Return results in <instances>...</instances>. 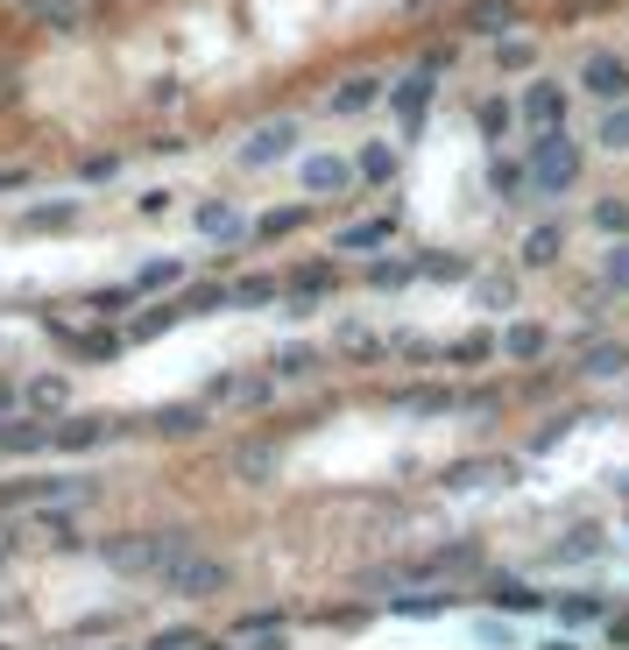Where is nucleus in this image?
Here are the masks:
<instances>
[{"label": "nucleus", "mask_w": 629, "mask_h": 650, "mask_svg": "<svg viewBox=\"0 0 629 650\" xmlns=\"http://www.w3.org/2000/svg\"><path fill=\"white\" fill-rule=\"evenodd\" d=\"M383 100V79H347L339 92H326V113H368Z\"/></svg>", "instance_id": "obj_17"}, {"label": "nucleus", "mask_w": 629, "mask_h": 650, "mask_svg": "<svg viewBox=\"0 0 629 650\" xmlns=\"http://www.w3.org/2000/svg\"><path fill=\"white\" fill-rule=\"evenodd\" d=\"M509 460H460V467H446V488H481V481H509Z\"/></svg>", "instance_id": "obj_19"}, {"label": "nucleus", "mask_w": 629, "mask_h": 650, "mask_svg": "<svg viewBox=\"0 0 629 650\" xmlns=\"http://www.w3.org/2000/svg\"><path fill=\"white\" fill-rule=\"evenodd\" d=\"M304 220H312L304 205H283V213H262V220H255V234H262V241H283V234H297Z\"/></svg>", "instance_id": "obj_32"}, {"label": "nucleus", "mask_w": 629, "mask_h": 650, "mask_svg": "<svg viewBox=\"0 0 629 650\" xmlns=\"http://www.w3.org/2000/svg\"><path fill=\"white\" fill-rule=\"evenodd\" d=\"M135 291H142V283H121V291H100V297H92V312H100V318L128 312V297H135Z\"/></svg>", "instance_id": "obj_43"}, {"label": "nucleus", "mask_w": 629, "mask_h": 650, "mask_svg": "<svg viewBox=\"0 0 629 650\" xmlns=\"http://www.w3.org/2000/svg\"><path fill=\"white\" fill-rule=\"evenodd\" d=\"M71 347H79L85 360H113V347H121V339H113V333H85V339H71Z\"/></svg>", "instance_id": "obj_44"}, {"label": "nucleus", "mask_w": 629, "mask_h": 650, "mask_svg": "<svg viewBox=\"0 0 629 650\" xmlns=\"http://www.w3.org/2000/svg\"><path fill=\"white\" fill-rule=\"evenodd\" d=\"M601 551H608V530L580 524V530H566V538L551 545V566H587V559H601Z\"/></svg>", "instance_id": "obj_8"}, {"label": "nucleus", "mask_w": 629, "mask_h": 650, "mask_svg": "<svg viewBox=\"0 0 629 650\" xmlns=\"http://www.w3.org/2000/svg\"><path fill=\"white\" fill-rule=\"evenodd\" d=\"M184 643H199V629H163V637L149 643V650H184Z\"/></svg>", "instance_id": "obj_50"}, {"label": "nucleus", "mask_w": 629, "mask_h": 650, "mask_svg": "<svg viewBox=\"0 0 629 650\" xmlns=\"http://www.w3.org/2000/svg\"><path fill=\"white\" fill-rule=\"evenodd\" d=\"M29 226H71V205H35Z\"/></svg>", "instance_id": "obj_47"}, {"label": "nucleus", "mask_w": 629, "mask_h": 650, "mask_svg": "<svg viewBox=\"0 0 629 650\" xmlns=\"http://www.w3.org/2000/svg\"><path fill=\"white\" fill-rule=\"evenodd\" d=\"M297 177H304V191H312V199H347L361 170H354V163H339V156H304Z\"/></svg>", "instance_id": "obj_4"}, {"label": "nucleus", "mask_w": 629, "mask_h": 650, "mask_svg": "<svg viewBox=\"0 0 629 650\" xmlns=\"http://www.w3.org/2000/svg\"><path fill=\"white\" fill-rule=\"evenodd\" d=\"M106 431H113L106 417H64V425H57V446H64V453H85V446H100Z\"/></svg>", "instance_id": "obj_20"}, {"label": "nucleus", "mask_w": 629, "mask_h": 650, "mask_svg": "<svg viewBox=\"0 0 629 650\" xmlns=\"http://www.w3.org/2000/svg\"><path fill=\"white\" fill-rule=\"evenodd\" d=\"M524 121H530V128H566V92L551 85V79L524 85Z\"/></svg>", "instance_id": "obj_9"}, {"label": "nucleus", "mask_w": 629, "mask_h": 650, "mask_svg": "<svg viewBox=\"0 0 629 650\" xmlns=\"http://www.w3.org/2000/svg\"><path fill=\"white\" fill-rule=\"evenodd\" d=\"M608 637H616V650H629V616H608Z\"/></svg>", "instance_id": "obj_52"}, {"label": "nucleus", "mask_w": 629, "mask_h": 650, "mask_svg": "<svg viewBox=\"0 0 629 650\" xmlns=\"http://www.w3.org/2000/svg\"><path fill=\"white\" fill-rule=\"evenodd\" d=\"M559 255H566V226L559 220H545V226H530V234H524V270H551Z\"/></svg>", "instance_id": "obj_12"}, {"label": "nucleus", "mask_w": 629, "mask_h": 650, "mask_svg": "<svg viewBox=\"0 0 629 650\" xmlns=\"http://www.w3.org/2000/svg\"><path fill=\"white\" fill-rule=\"evenodd\" d=\"M417 276H432V283H467L474 262H467V255H425V262H417Z\"/></svg>", "instance_id": "obj_28"}, {"label": "nucleus", "mask_w": 629, "mask_h": 650, "mask_svg": "<svg viewBox=\"0 0 629 650\" xmlns=\"http://www.w3.org/2000/svg\"><path fill=\"white\" fill-rule=\"evenodd\" d=\"M184 318H205V312H234V283H192V291L177 297Z\"/></svg>", "instance_id": "obj_16"}, {"label": "nucleus", "mask_w": 629, "mask_h": 650, "mask_svg": "<svg viewBox=\"0 0 629 650\" xmlns=\"http://www.w3.org/2000/svg\"><path fill=\"white\" fill-rule=\"evenodd\" d=\"M580 170H587L580 142L566 135V128H538V142H530V184L559 199V191H574V184H580Z\"/></svg>", "instance_id": "obj_2"}, {"label": "nucleus", "mask_w": 629, "mask_h": 650, "mask_svg": "<svg viewBox=\"0 0 629 650\" xmlns=\"http://www.w3.org/2000/svg\"><path fill=\"white\" fill-rule=\"evenodd\" d=\"M312 368H318V347H283V354H276V375H291V382L312 375Z\"/></svg>", "instance_id": "obj_39"}, {"label": "nucleus", "mask_w": 629, "mask_h": 650, "mask_svg": "<svg viewBox=\"0 0 629 650\" xmlns=\"http://www.w3.org/2000/svg\"><path fill=\"white\" fill-rule=\"evenodd\" d=\"M0 446H8V453H35V446H57V425H8V431H0Z\"/></svg>", "instance_id": "obj_29"}, {"label": "nucleus", "mask_w": 629, "mask_h": 650, "mask_svg": "<svg viewBox=\"0 0 629 650\" xmlns=\"http://www.w3.org/2000/svg\"><path fill=\"white\" fill-rule=\"evenodd\" d=\"M29 14H35V22H50V29H71L85 14V0H29Z\"/></svg>", "instance_id": "obj_31"}, {"label": "nucleus", "mask_w": 629, "mask_h": 650, "mask_svg": "<svg viewBox=\"0 0 629 650\" xmlns=\"http://www.w3.org/2000/svg\"><path fill=\"white\" fill-rule=\"evenodd\" d=\"M29 184V170H0V191H22Z\"/></svg>", "instance_id": "obj_53"}, {"label": "nucleus", "mask_w": 629, "mask_h": 650, "mask_svg": "<svg viewBox=\"0 0 629 650\" xmlns=\"http://www.w3.org/2000/svg\"><path fill=\"white\" fill-rule=\"evenodd\" d=\"M453 595H389V616H446Z\"/></svg>", "instance_id": "obj_33"}, {"label": "nucleus", "mask_w": 629, "mask_h": 650, "mask_svg": "<svg viewBox=\"0 0 629 650\" xmlns=\"http://www.w3.org/2000/svg\"><path fill=\"white\" fill-rule=\"evenodd\" d=\"M559 622L580 629V622H608V595H559Z\"/></svg>", "instance_id": "obj_21"}, {"label": "nucleus", "mask_w": 629, "mask_h": 650, "mask_svg": "<svg viewBox=\"0 0 629 650\" xmlns=\"http://www.w3.org/2000/svg\"><path fill=\"white\" fill-rule=\"evenodd\" d=\"M29 404H35V410H64V382H57V375L29 382Z\"/></svg>", "instance_id": "obj_41"}, {"label": "nucleus", "mask_w": 629, "mask_h": 650, "mask_svg": "<svg viewBox=\"0 0 629 650\" xmlns=\"http://www.w3.org/2000/svg\"><path fill=\"white\" fill-rule=\"evenodd\" d=\"M417 276V262H368V283L375 291H396V283H410Z\"/></svg>", "instance_id": "obj_37"}, {"label": "nucleus", "mask_w": 629, "mask_h": 650, "mask_svg": "<svg viewBox=\"0 0 629 650\" xmlns=\"http://www.w3.org/2000/svg\"><path fill=\"white\" fill-rule=\"evenodd\" d=\"M234 629H241V637H262V629H283V622H276V616H270V608H255V616H241V622H234Z\"/></svg>", "instance_id": "obj_48"}, {"label": "nucleus", "mask_w": 629, "mask_h": 650, "mask_svg": "<svg viewBox=\"0 0 629 650\" xmlns=\"http://www.w3.org/2000/svg\"><path fill=\"white\" fill-rule=\"evenodd\" d=\"M595 142H601V149H616V156H622V149H629V100L601 113V128H595Z\"/></svg>", "instance_id": "obj_30"}, {"label": "nucleus", "mask_w": 629, "mask_h": 650, "mask_svg": "<svg viewBox=\"0 0 629 650\" xmlns=\"http://www.w3.org/2000/svg\"><path fill=\"white\" fill-rule=\"evenodd\" d=\"M389 234H396V213H383V220H354L333 247H339V255H361V247H389Z\"/></svg>", "instance_id": "obj_15"}, {"label": "nucleus", "mask_w": 629, "mask_h": 650, "mask_svg": "<svg viewBox=\"0 0 629 650\" xmlns=\"http://www.w3.org/2000/svg\"><path fill=\"white\" fill-rule=\"evenodd\" d=\"M199 234H205V241H226V247H234V241L247 234V220H241L226 199H205V205H199Z\"/></svg>", "instance_id": "obj_13"}, {"label": "nucleus", "mask_w": 629, "mask_h": 650, "mask_svg": "<svg viewBox=\"0 0 629 650\" xmlns=\"http://www.w3.org/2000/svg\"><path fill=\"white\" fill-rule=\"evenodd\" d=\"M545 650H580V643H566V637H551V643H545Z\"/></svg>", "instance_id": "obj_55"}, {"label": "nucleus", "mask_w": 629, "mask_h": 650, "mask_svg": "<svg viewBox=\"0 0 629 650\" xmlns=\"http://www.w3.org/2000/svg\"><path fill=\"white\" fill-rule=\"evenodd\" d=\"M580 92H595V100L622 106V100H629V57H616V50H595V57L580 64Z\"/></svg>", "instance_id": "obj_3"}, {"label": "nucleus", "mask_w": 629, "mask_h": 650, "mask_svg": "<svg viewBox=\"0 0 629 650\" xmlns=\"http://www.w3.org/2000/svg\"><path fill=\"white\" fill-rule=\"evenodd\" d=\"M559 438H566V417H551V425H545L538 438H530V453H551V446H559Z\"/></svg>", "instance_id": "obj_49"}, {"label": "nucleus", "mask_w": 629, "mask_h": 650, "mask_svg": "<svg viewBox=\"0 0 629 650\" xmlns=\"http://www.w3.org/2000/svg\"><path fill=\"white\" fill-rule=\"evenodd\" d=\"M177 318H184L177 304H163V312H149V318H135V325H128V339H156V333H170Z\"/></svg>", "instance_id": "obj_38"}, {"label": "nucleus", "mask_w": 629, "mask_h": 650, "mask_svg": "<svg viewBox=\"0 0 629 650\" xmlns=\"http://www.w3.org/2000/svg\"><path fill=\"white\" fill-rule=\"evenodd\" d=\"M247 650H291V637H283V629H262V637L247 643Z\"/></svg>", "instance_id": "obj_51"}, {"label": "nucleus", "mask_w": 629, "mask_h": 650, "mask_svg": "<svg viewBox=\"0 0 629 650\" xmlns=\"http://www.w3.org/2000/svg\"><path fill=\"white\" fill-rule=\"evenodd\" d=\"M488 354H503V339H495V333H467V339H453V347H446L453 368H467V360H488Z\"/></svg>", "instance_id": "obj_26"}, {"label": "nucleus", "mask_w": 629, "mask_h": 650, "mask_svg": "<svg viewBox=\"0 0 629 650\" xmlns=\"http://www.w3.org/2000/svg\"><path fill=\"white\" fill-rule=\"evenodd\" d=\"M262 304H276V276H241L234 283V312H262Z\"/></svg>", "instance_id": "obj_27"}, {"label": "nucleus", "mask_w": 629, "mask_h": 650, "mask_svg": "<svg viewBox=\"0 0 629 650\" xmlns=\"http://www.w3.org/2000/svg\"><path fill=\"white\" fill-rule=\"evenodd\" d=\"M396 410H410V417H446V410H453V389H404V396H396Z\"/></svg>", "instance_id": "obj_25"}, {"label": "nucleus", "mask_w": 629, "mask_h": 650, "mask_svg": "<svg viewBox=\"0 0 629 650\" xmlns=\"http://www.w3.org/2000/svg\"><path fill=\"white\" fill-rule=\"evenodd\" d=\"M156 580H163V595H177V601H213V595H226V559H205V551H170V559L156 566Z\"/></svg>", "instance_id": "obj_1"}, {"label": "nucleus", "mask_w": 629, "mask_h": 650, "mask_svg": "<svg viewBox=\"0 0 629 650\" xmlns=\"http://www.w3.org/2000/svg\"><path fill=\"white\" fill-rule=\"evenodd\" d=\"M432 64L425 71H410L404 85H389V106H396V121H404V135H417V128H425V106H432Z\"/></svg>", "instance_id": "obj_6"}, {"label": "nucleus", "mask_w": 629, "mask_h": 650, "mask_svg": "<svg viewBox=\"0 0 629 650\" xmlns=\"http://www.w3.org/2000/svg\"><path fill=\"white\" fill-rule=\"evenodd\" d=\"M354 170H361V184H389V177H396V149H389V142H368Z\"/></svg>", "instance_id": "obj_23"}, {"label": "nucleus", "mask_w": 629, "mask_h": 650, "mask_svg": "<svg viewBox=\"0 0 629 650\" xmlns=\"http://www.w3.org/2000/svg\"><path fill=\"white\" fill-rule=\"evenodd\" d=\"M524 184H530V163H503V156L488 163V191H495L503 205H517V191H524Z\"/></svg>", "instance_id": "obj_22"}, {"label": "nucleus", "mask_w": 629, "mask_h": 650, "mask_svg": "<svg viewBox=\"0 0 629 650\" xmlns=\"http://www.w3.org/2000/svg\"><path fill=\"white\" fill-rule=\"evenodd\" d=\"M595 226L622 241V234H629V205H622V199H601V205H595Z\"/></svg>", "instance_id": "obj_40"}, {"label": "nucleus", "mask_w": 629, "mask_h": 650, "mask_svg": "<svg viewBox=\"0 0 629 650\" xmlns=\"http://www.w3.org/2000/svg\"><path fill=\"white\" fill-rule=\"evenodd\" d=\"M291 149H297V121H262L255 135H247L241 163H247V170H262V163H283Z\"/></svg>", "instance_id": "obj_5"}, {"label": "nucleus", "mask_w": 629, "mask_h": 650, "mask_svg": "<svg viewBox=\"0 0 629 650\" xmlns=\"http://www.w3.org/2000/svg\"><path fill=\"white\" fill-rule=\"evenodd\" d=\"M467 29H481V35L517 29V0H474V8H467Z\"/></svg>", "instance_id": "obj_18"}, {"label": "nucleus", "mask_w": 629, "mask_h": 650, "mask_svg": "<svg viewBox=\"0 0 629 650\" xmlns=\"http://www.w3.org/2000/svg\"><path fill=\"white\" fill-rule=\"evenodd\" d=\"M474 297H481L488 312H509V297H517V283H509V276H481V283H474Z\"/></svg>", "instance_id": "obj_36"}, {"label": "nucleus", "mask_w": 629, "mask_h": 650, "mask_svg": "<svg viewBox=\"0 0 629 650\" xmlns=\"http://www.w3.org/2000/svg\"><path fill=\"white\" fill-rule=\"evenodd\" d=\"M0 410H14V389H8V382H0Z\"/></svg>", "instance_id": "obj_54"}, {"label": "nucleus", "mask_w": 629, "mask_h": 650, "mask_svg": "<svg viewBox=\"0 0 629 650\" xmlns=\"http://www.w3.org/2000/svg\"><path fill=\"white\" fill-rule=\"evenodd\" d=\"M177 276H184L177 262H149V270H142L135 283H142V291H170V283H177Z\"/></svg>", "instance_id": "obj_42"}, {"label": "nucleus", "mask_w": 629, "mask_h": 650, "mask_svg": "<svg viewBox=\"0 0 629 650\" xmlns=\"http://www.w3.org/2000/svg\"><path fill=\"white\" fill-rule=\"evenodd\" d=\"M580 375L587 382H622L629 375V347H622V339H595V347L580 354Z\"/></svg>", "instance_id": "obj_10"}, {"label": "nucleus", "mask_w": 629, "mask_h": 650, "mask_svg": "<svg viewBox=\"0 0 629 650\" xmlns=\"http://www.w3.org/2000/svg\"><path fill=\"white\" fill-rule=\"evenodd\" d=\"M149 425H156V431H170V438H192V431L205 425V410H199V404H170V410H156V417H149Z\"/></svg>", "instance_id": "obj_24"}, {"label": "nucleus", "mask_w": 629, "mask_h": 650, "mask_svg": "<svg viewBox=\"0 0 629 650\" xmlns=\"http://www.w3.org/2000/svg\"><path fill=\"white\" fill-rule=\"evenodd\" d=\"M495 64H503V71H530V64H538V43L509 35V43H495Z\"/></svg>", "instance_id": "obj_34"}, {"label": "nucleus", "mask_w": 629, "mask_h": 650, "mask_svg": "<svg viewBox=\"0 0 629 650\" xmlns=\"http://www.w3.org/2000/svg\"><path fill=\"white\" fill-rule=\"evenodd\" d=\"M113 170H121V156H85V184H113Z\"/></svg>", "instance_id": "obj_46"}, {"label": "nucleus", "mask_w": 629, "mask_h": 650, "mask_svg": "<svg viewBox=\"0 0 629 650\" xmlns=\"http://www.w3.org/2000/svg\"><path fill=\"white\" fill-rule=\"evenodd\" d=\"M205 650H234V643H205Z\"/></svg>", "instance_id": "obj_57"}, {"label": "nucleus", "mask_w": 629, "mask_h": 650, "mask_svg": "<svg viewBox=\"0 0 629 650\" xmlns=\"http://www.w3.org/2000/svg\"><path fill=\"white\" fill-rule=\"evenodd\" d=\"M616 495H622V502H629V474H622V481H616Z\"/></svg>", "instance_id": "obj_56"}, {"label": "nucleus", "mask_w": 629, "mask_h": 650, "mask_svg": "<svg viewBox=\"0 0 629 650\" xmlns=\"http://www.w3.org/2000/svg\"><path fill=\"white\" fill-rule=\"evenodd\" d=\"M551 347V333L538 318H517V325H503V360H545Z\"/></svg>", "instance_id": "obj_11"}, {"label": "nucleus", "mask_w": 629, "mask_h": 650, "mask_svg": "<svg viewBox=\"0 0 629 650\" xmlns=\"http://www.w3.org/2000/svg\"><path fill=\"white\" fill-rule=\"evenodd\" d=\"M226 474L247 481V488H270L276 481V446H234L226 453Z\"/></svg>", "instance_id": "obj_7"}, {"label": "nucleus", "mask_w": 629, "mask_h": 650, "mask_svg": "<svg viewBox=\"0 0 629 650\" xmlns=\"http://www.w3.org/2000/svg\"><path fill=\"white\" fill-rule=\"evenodd\" d=\"M608 291H629V241L608 255Z\"/></svg>", "instance_id": "obj_45"}, {"label": "nucleus", "mask_w": 629, "mask_h": 650, "mask_svg": "<svg viewBox=\"0 0 629 650\" xmlns=\"http://www.w3.org/2000/svg\"><path fill=\"white\" fill-rule=\"evenodd\" d=\"M488 601H495V608H509V616H538V608H545V595H538L530 580H503V572L488 580Z\"/></svg>", "instance_id": "obj_14"}, {"label": "nucleus", "mask_w": 629, "mask_h": 650, "mask_svg": "<svg viewBox=\"0 0 629 650\" xmlns=\"http://www.w3.org/2000/svg\"><path fill=\"white\" fill-rule=\"evenodd\" d=\"M474 121H481V135H509L517 113H509V100H481V106H474Z\"/></svg>", "instance_id": "obj_35"}]
</instances>
